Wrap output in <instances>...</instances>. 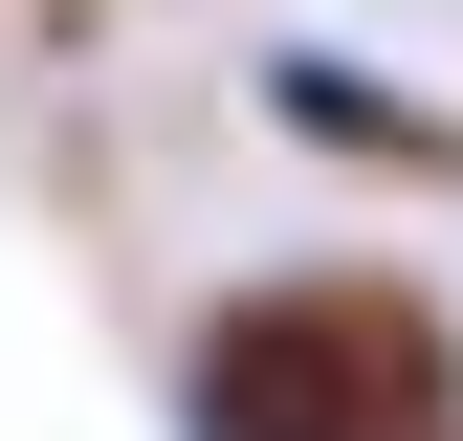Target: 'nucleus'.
I'll use <instances>...</instances> for the list:
<instances>
[{"mask_svg":"<svg viewBox=\"0 0 463 441\" xmlns=\"http://www.w3.org/2000/svg\"><path fill=\"white\" fill-rule=\"evenodd\" d=\"M265 110H287L309 155H420V177H463V133H441V110H420V89H375V67H331V44H287Z\"/></svg>","mask_w":463,"mask_h":441,"instance_id":"nucleus-2","label":"nucleus"},{"mask_svg":"<svg viewBox=\"0 0 463 441\" xmlns=\"http://www.w3.org/2000/svg\"><path fill=\"white\" fill-rule=\"evenodd\" d=\"M441 309L375 287V265H287V287H243L199 331V441H441Z\"/></svg>","mask_w":463,"mask_h":441,"instance_id":"nucleus-1","label":"nucleus"}]
</instances>
